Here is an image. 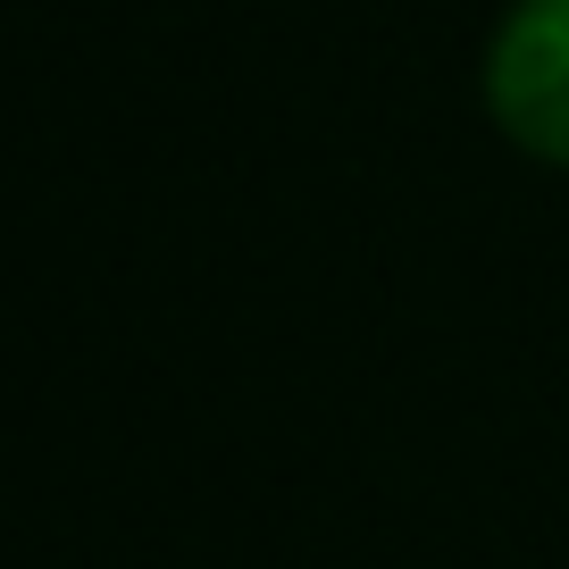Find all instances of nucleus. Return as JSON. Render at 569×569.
Returning <instances> with one entry per match:
<instances>
[{
    "label": "nucleus",
    "instance_id": "nucleus-1",
    "mask_svg": "<svg viewBox=\"0 0 569 569\" xmlns=\"http://www.w3.org/2000/svg\"><path fill=\"white\" fill-rule=\"evenodd\" d=\"M486 109L528 160L569 168V0H511L486 42Z\"/></svg>",
    "mask_w": 569,
    "mask_h": 569
}]
</instances>
